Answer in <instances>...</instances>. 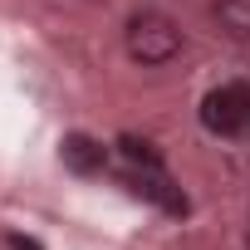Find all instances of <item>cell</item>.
Returning <instances> with one entry per match:
<instances>
[{
	"instance_id": "obj_1",
	"label": "cell",
	"mask_w": 250,
	"mask_h": 250,
	"mask_svg": "<svg viewBox=\"0 0 250 250\" xmlns=\"http://www.w3.org/2000/svg\"><path fill=\"white\" fill-rule=\"evenodd\" d=\"M128 54L138 59V64H167V59H177L182 54V30L162 15V10H138L133 20H128Z\"/></svg>"
},
{
	"instance_id": "obj_2",
	"label": "cell",
	"mask_w": 250,
	"mask_h": 250,
	"mask_svg": "<svg viewBox=\"0 0 250 250\" xmlns=\"http://www.w3.org/2000/svg\"><path fill=\"white\" fill-rule=\"evenodd\" d=\"M201 123H206L211 133H221V138L245 133V128H250V93H245L240 83L211 88V93L201 98Z\"/></svg>"
},
{
	"instance_id": "obj_3",
	"label": "cell",
	"mask_w": 250,
	"mask_h": 250,
	"mask_svg": "<svg viewBox=\"0 0 250 250\" xmlns=\"http://www.w3.org/2000/svg\"><path fill=\"white\" fill-rule=\"evenodd\" d=\"M128 182H133V191H143L147 201H157L167 216H187V196L172 187V177H167L162 167H133Z\"/></svg>"
},
{
	"instance_id": "obj_4",
	"label": "cell",
	"mask_w": 250,
	"mask_h": 250,
	"mask_svg": "<svg viewBox=\"0 0 250 250\" xmlns=\"http://www.w3.org/2000/svg\"><path fill=\"white\" fill-rule=\"evenodd\" d=\"M64 167H74V172H98L103 167V143H93V138H83V133H69L64 138Z\"/></svg>"
},
{
	"instance_id": "obj_5",
	"label": "cell",
	"mask_w": 250,
	"mask_h": 250,
	"mask_svg": "<svg viewBox=\"0 0 250 250\" xmlns=\"http://www.w3.org/2000/svg\"><path fill=\"white\" fill-rule=\"evenodd\" d=\"M216 20L230 40H250V0H216Z\"/></svg>"
},
{
	"instance_id": "obj_6",
	"label": "cell",
	"mask_w": 250,
	"mask_h": 250,
	"mask_svg": "<svg viewBox=\"0 0 250 250\" xmlns=\"http://www.w3.org/2000/svg\"><path fill=\"white\" fill-rule=\"evenodd\" d=\"M118 147H123V157H128L133 167H162V152H157L152 143H143V138H133V133L123 138Z\"/></svg>"
},
{
	"instance_id": "obj_7",
	"label": "cell",
	"mask_w": 250,
	"mask_h": 250,
	"mask_svg": "<svg viewBox=\"0 0 250 250\" xmlns=\"http://www.w3.org/2000/svg\"><path fill=\"white\" fill-rule=\"evenodd\" d=\"M10 245H15V250H40V245H35V240H25V235H10Z\"/></svg>"
}]
</instances>
